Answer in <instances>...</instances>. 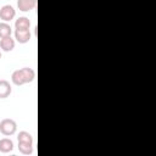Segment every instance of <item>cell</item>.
<instances>
[{
  "label": "cell",
  "instance_id": "cell-1",
  "mask_svg": "<svg viewBox=\"0 0 156 156\" xmlns=\"http://www.w3.org/2000/svg\"><path fill=\"white\" fill-rule=\"evenodd\" d=\"M17 130V123L11 118H5L0 122V133L5 136L13 135Z\"/></svg>",
  "mask_w": 156,
  "mask_h": 156
},
{
  "label": "cell",
  "instance_id": "cell-2",
  "mask_svg": "<svg viewBox=\"0 0 156 156\" xmlns=\"http://www.w3.org/2000/svg\"><path fill=\"white\" fill-rule=\"evenodd\" d=\"M15 16H16V11L11 5H4L0 9V20H2V22H9L13 20Z\"/></svg>",
  "mask_w": 156,
  "mask_h": 156
},
{
  "label": "cell",
  "instance_id": "cell-3",
  "mask_svg": "<svg viewBox=\"0 0 156 156\" xmlns=\"http://www.w3.org/2000/svg\"><path fill=\"white\" fill-rule=\"evenodd\" d=\"M37 6V0H17V7L20 11L28 12L34 10Z\"/></svg>",
  "mask_w": 156,
  "mask_h": 156
},
{
  "label": "cell",
  "instance_id": "cell-4",
  "mask_svg": "<svg viewBox=\"0 0 156 156\" xmlns=\"http://www.w3.org/2000/svg\"><path fill=\"white\" fill-rule=\"evenodd\" d=\"M30 38H32V34H30L29 29H28V30H21V29H16V30H15V39H16L20 44H26V43H28V41L30 40Z\"/></svg>",
  "mask_w": 156,
  "mask_h": 156
},
{
  "label": "cell",
  "instance_id": "cell-5",
  "mask_svg": "<svg viewBox=\"0 0 156 156\" xmlns=\"http://www.w3.org/2000/svg\"><path fill=\"white\" fill-rule=\"evenodd\" d=\"M0 48H1V50L6 51V52L12 51L15 49V39H12L11 35L1 38L0 39Z\"/></svg>",
  "mask_w": 156,
  "mask_h": 156
},
{
  "label": "cell",
  "instance_id": "cell-6",
  "mask_svg": "<svg viewBox=\"0 0 156 156\" xmlns=\"http://www.w3.org/2000/svg\"><path fill=\"white\" fill-rule=\"evenodd\" d=\"M11 91H12V89H11L10 83L5 79H0V99L9 98Z\"/></svg>",
  "mask_w": 156,
  "mask_h": 156
},
{
  "label": "cell",
  "instance_id": "cell-7",
  "mask_svg": "<svg viewBox=\"0 0 156 156\" xmlns=\"http://www.w3.org/2000/svg\"><path fill=\"white\" fill-rule=\"evenodd\" d=\"M15 28L21 30H28L30 28V21L27 17H20L15 22Z\"/></svg>",
  "mask_w": 156,
  "mask_h": 156
},
{
  "label": "cell",
  "instance_id": "cell-8",
  "mask_svg": "<svg viewBox=\"0 0 156 156\" xmlns=\"http://www.w3.org/2000/svg\"><path fill=\"white\" fill-rule=\"evenodd\" d=\"M13 150V143L9 138H2L0 139V151L4 154H7Z\"/></svg>",
  "mask_w": 156,
  "mask_h": 156
},
{
  "label": "cell",
  "instance_id": "cell-9",
  "mask_svg": "<svg viewBox=\"0 0 156 156\" xmlns=\"http://www.w3.org/2000/svg\"><path fill=\"white\" fill-rule=\"evenodd\" d=\"M11 80H12V83L15 85H23V84H26V80H24V77H23L21 69H16V71L12 72Z\"/></svg>",
  "mask_w": 156,
  "mask_h": 156
},
{
  "label": "cell",
  "instance_id": "cell-10",
  "mask_svg": "<svg viewBox=\"0 0 156 156\" xmlns=\"http://www.w3.org/2000/svg\"><path fill=\"white\" fill-rule=\"evenodd\" d=\"M21 71H22V74H23V77H24L26 83H30V82L34 80V78H35V72H34L33 68H30V67H23V68H21Z\"/></svg>",
  "mask_w": 156,
  "mask_h": 156
},
{
  "label": "cell",
  "instance_id": "cell-11",
  "mask_svg": "<svg viewBox=\"0 0 156 156\" xmlns=\"http://www.w3.org/2000/svg\"><path fill=\"white\" fill-rule=\"evenodd\" d=\"M18 150L23 155H30L33 152V144L32 143H18Z\"/></svg>",
  "mask_w": 156,
  "mask_h": 156
},
{
  "label": "cell",
  "instance_id": "cell-12",
  "mask_svg": "<svg viewBox=\"0 0 156 156\" xmlns=\"http://www.w3.org/2000/svg\"><path fill=\"white\" fill-rule=\"evenodd\" d=\"M11 33H12L11 26L6 22H0V39L11 35Z\"/></svg>",
  "mask_w": 156,
  "mask_h": 156
},
{
  "label": "cell",
  "instance_id": "cell-13",
  "mask_svg": "<svg viewBox=\"0 0 156 156\" xmlns=\"http://www.w3.org/2000/svg\"><path fill=\"white\" fill-rule=\"evenodd\" d=\"M17 140H18V143H32L33 144V136L26 130H22L18 133Z\"/></svg>",
  "mask_w": 156,
  "mask_h": 156
},
{
  "label": "cell",
  "instance_id": "cell-14",
  "mask_svg": "<svg viewBox=\"0 0 156 156\" xmlns=\"http://www.w3.org/2000/svg\"><path fill=\"white\" fill-rule=\"evenodd\" d=\"M0 58H1V51H0Z\"/></svg>",
  "mask_w": 156,
  "mask_h": 156
}]
</instances>
